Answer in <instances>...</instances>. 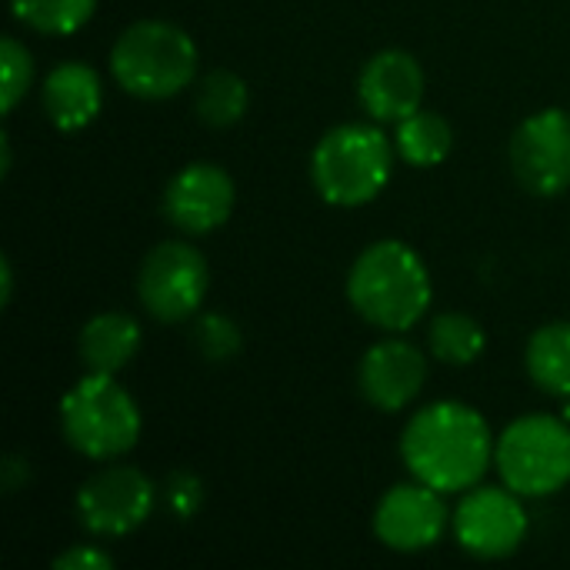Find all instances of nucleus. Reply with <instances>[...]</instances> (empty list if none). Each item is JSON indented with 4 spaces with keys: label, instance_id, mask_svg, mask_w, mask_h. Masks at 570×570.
I'll return each mask as SVG.
<instances>
[{
    "label": "nucleus",
    "instance_id": "f257e3e1",
    "mask_svg": "<svg viewBox=\"0 0 570 570\" xmlns=\"http://www.w3.org/2000/svg\"><path fill=\"white\" fill-rule=\"evenodd\" d=\"M494 444L481 411L461 401H434L407 421L401 461L414 481L441 494H464L494 464Z\"/></svg>",
    "mask_w": 570,
    "mask_h": 570
},
{
    "label": "nucleus",
    "instance_id": "f03ea898",
    "mask_svg": "<svg viewBox=\"0 0 570 570\" xmlns=\"http://www.w3.org/2000/svg\"><path fill=\"white\" fill-rule=\"evenodd\" d=\"M434 287L428 264L404 240H374L347 271V301L371 327L404 334L428 317Z\"/></svg>",
    "mask_w": 570,
    "mask_h": 570
},
{
    "label": "nucleus",
    "instance_id": "7ed1b4c3",
    "mask_svg": "<svg viewBox=\"0 0 570 570\" xmlns=\"http://www.w3.org/2000/svg\"><path fill=\"white\" fill-rule=\"evenodd\" d=\"M197 43L170 20H137L110 47V77L137 100H170L197 77Z\"/></svg>",
    "mask_w": 570,
    "mask_h": 570
},
{
    "label": "nucleus",
    "instance_id": "20e7f679",
    "mask_svg": "<svg viewBox=\"0 0 570 570\" xmlns=\"http://www.w3.org/2000/svg\"><path fill=\"white\" fill-rule=\"evenodd\" d=\"M397 147L374 124H341L311 154V184L331 207H364L391 180Z\"/></svg>",
    "mask_w": 570,
    "mask_h": 570
},
{
    "label": "nucleus",
    "instance_id": "39448f33",
    "mask_svg": "<svg viewBox=\"0 0 570 570\" xmlns=\"http://www.w3.org/2000/svg\"><path fill=\"white\" fill-rule=\"evenodd\" d=\"M60 431L77 454L117 461L140 441V407L114 374H87L60 401Z\"/></svg>",
    "mask_w": 570,
    "mask_h": 570
},
{
    "label": "nucleus",
    "instance_id": "423d86ee",
    "mask_svg": "<svg viewBox=\"0 0 570 570\" xmlns=\"http://www.w3.org/2000/svg\"><path fill=\"white\" fill-rule=\"evenodd\" d=\"M494 468L521 498H551L570 484V424L551 414H524L494 444Z\"/></svg>",
    "mask_w": 570,
    "mask_h": 570
},
{
    "label": "nucleus",
    "instance_id": "0eeeda50",
    "mask_svg": "<svg viewBox=\"0 0 570 570\" xmlns=\"http://www.w3.org/2000/svg\"><path fill=\"white\" fill-rule=\"evenodd\" d=\"M210 291L207 257L187 240H160L137 267V301L160 324H180L200 311Z\"/></svg>",
    "mask_w": 570,
    "mask_h": 570
},
{
    "label": "nucleus",
    "instance_id": "6e6552de",
    "mask_svg": "<svg viewBox=\"0 0 570 570\" xmlns=\"http://www.w3.org/2000/svg\"><path fill=\"white\" fill-rule=\"evenodd\" d=\"M77 521L94 538H127L147 524L157 508L154 481L134 464H110L87 478L77 491Z\"/></svg>",
    "mask_w": 570,
    "mask_h": 570
},
{
    "label": "nucleus",
    "instance_id": "1a4fd4ad",
    "mask_svg": "<svg viewBox=\"0 0 570 570\" xmlns=\"http://www.w3.org/2000/svg\"><path fill=\"white\" fill-rule=\"evenodd\" d=\"M451 524L461 551L478 561L511 558L528 538V511L511 488L474 484L464 491Z\"/></svg>",
    "mask_w": 570,
    "mask_h": 570
},
{
    "label": "nucleus",
    "instance_id": "9d476101",
    "mask_svg": "<svg viewBox=\"0 0 570 570\" xmlns=\"http://www.w3.org/2000/svg\"><path fill=\"white\" fill-rule=\"evenodd\" d=\"M518 184L534 197H558L570 187V114L548 107L531 114L508 144Z\"/></svg>",
    "mask_w": 570,
    "mask_h": 570
},
{
    "label": "nucleus",
    "instance_id": "9b49d317",
    "mask_svg": "<svg viewBox=\"0 0 570 570\" xmlns=\"http://www.w3.org/2000/svg\"><path fill=\"white\" fill-rule=\"evenodd\" d=\"M234 200H237V187L224 167L187 164L167 180L160 197V214L174 230L187 237H204L230 220Z\"/></svg>",
    "mask_w": 570,
    "mask_h": 570
},
{
    "label": "nucleus",
    "instance_id": "f8f14e48",
    "mask_svg": "<svg viewBox=\"0 0 570 570\" xmlns=\"http://www.w3.org/2000/svg\"><path fill=\"white\" fill-rule=\"evenodd\" d=\"M448 524L451 511L444 504V494L421 481L394 484L374 508V534L387 551L397 554L431 551L444 538Z\"/></svg>",
    "mask_w": 570,
    "mask_h": 570
},
{
    "label": "nucleus",
    "instance_id": "ddd939ff",
    "mask_svg": "<svg viewBox=\"0 0 570 570\" xmlns=\"http://www.w3.org/2000/svg\"><path fill=\"white\" fill-rule=\"evenodd\" d=\"M428 384V357L404 337H384L371 344L357 367L361 397L384 414H397L417 401Z\"/></svg>",
    "mask_w": 570,
    "mask_h": 570
},
{
    "label": "nucleus",
    "instance_id": "4468645a",
    "mask_svg": "<svg viewBox=\"0 0 570 570\" xmlns=\"http://www.w3.org/2000/svg\"><path fill=\"white\" fill-rule=\"evenodd\" d=\"M428 90L424 67L407 50H381L374 53L357 77V100L364 114L377 124H401L414 110H421Z\"/></svg>",
    "mask_w": 570,
    "mask_h": 570
},
{
    "label": "nucleus",
    "instance_id": "2eb2a0df",
    "mask_svg": "<svg viewBox=\"0 0 570 570\" xmlns=\"http://www.w3.org/2000/svg\"><path fill=\"white\" fill-rule=\"evenodd\" d=\"M40 104L57 130H83L97 120L104 107V80L83 60H67L43 77Z\"/></svg>",
    "mask_w": 570,
    "mask_h": 570
},
{
    "label": "nucleus",
    "instance_id": "dca6fc26",
    "mask_svg": "<svg viewBox=\"0 0 570 570\" xmlns=\"http://www.w3.org/2000/svg\"><path fill=\"white\" fill-rule=\"evenodd\" d=\"M140 351V324L130 314L107 311L83 324L77 337V354L87 374H117Z\"/></svg>",
    "mask_w": 570,
    "mask_h": 570
},
{
    "label": "nucleus",
    "instance_id": "f3484780",
    "mask_svg": "<svg viewBox=\"0 0 570 570\" xmlns=\"http://www.w3.org/2000/svg\"><path fill=\"white\" fill-rule=\"evenodd\" d=\"M528 377L551 397H570V321L544 324L524 347Z\"/></svg>",
    "mask_w": 570,
    "mask_h": 570
},
{
    "label": "nucleus",
    "instance_id": "a211bd4d",
    "mask_svg": "<svg viewBox=\"0 0 570 570\" xmlns=\"http://www.w3.org/2000/svg\"><path fill=\"white\" fill-rule=\"evenodd\" d=\"M397 157L411 167H438L454 150V127L434 110H414L401 124H394Z\"/></svg>",
    "mask_w": 570,
    "mask_h": 570
},
{
    "label": "nucleus",
    "instance_id": "6ab92c4d",
    "mask_svg": "<svg viewBox=\"0 0 570 570\" xmlns=\"http://www.w3.org/2000/svg\"><path fill=\"white\" fill-rule=\"evenodd\" d=\"M247 104H250V90H247V80L227 67H217L210 73L200 77L197 83V94H194V114L204 127H214V130H224V127H234L244 120L247 114Z\"/></svg>",
    "mask_w": 570,
    "mask_h": 570
},
{
    "label": "nucleus",
    "instance_id": "aec40b11",
    "mask_svg": "<svg viewBox=\"0 0 570 570\" xmlns=\"http://www.w3.org/2000/svg\"><path fill=\"white\" fill-rule=\"evenodd\" d=\"M484 327L461 311H444L428 324V351L431 357H438L441 364L451 367H468L484 354Z\"/></svg>",
    "mask_w": 570,
    "mask_h": 570
},
{
    "label": "nucleus",
    "instance_id": "412c9836",
    "mask_svg": "<svg viewBox=\"0 0 570 570\" xmlns=\"http://www.w3.org/2000/svg\"><path fill=\"white\" fill-rule=\"evenodd\" d=\"M13 17L47 37L77 33L97 10V0H10Z\"/></svg>",
    "mask_w": 570,
    "mask_h": 570
},
{
    "label": "nucleus",
    "instance_id": "4be33fe9",
    "mask_svg": "<svg viewBox=\"0 0 570 570\" xmlns=\"http://www.w3.org/2000/svg\"><path fill=\"white\" fill-rule=\"evenodd\" d=\"M194 347L204 361L210 364H227L240 354L244 347V334H240V324L230 321L227 314H204L197 324H194Z\"/></svg>",
    "mask_w": 570,
    "mask_h": 570
},
{
    "label": "nucleus",
    "instance_id": "5701e85b",
    "mask_svg": "<svg viewBox=\"0 0 570 570\" xmlns=\"http://www.w3.org/2000/svg\"><path fill=\"white\" fill-rule=\"evenodd\" d=\"M0 67H3L0 107H3V114H13L33 80V57H30L27 43H20L17 37H3L0 40Z\"/></svg>",
    "mask_w": 570,
    "mask_h": 570
},
{
    "label": "nucleus",
    "instance_id": "b1692460",
    "mask_svg": "<svg viewBox=\"0 0 570 570\" xmlns=\"http://www.w3.org/2000/svg\"><path fill=\"white\" fill-rule=\"evenodd\" d=\"M160 501L174 521H190L204 508V484L194 471H174L160 488Z\"/></svg>",
    "mask_w": 570,
    "mask_h": 570
},
{
    "label": "nucleus",
    "instance_id": "393cba45",
    "mask_svg": "<svg viewBox=\"0 0 570 570\" xmlns=\"http://www.w3.org/2000/svg\"><path fill=\"white\" fill-rule=\"evenodd\" d=\"M114 558L94 544H73L63 554L53 558V570H110Z\"/></svg>",
    "mask_w": 570,
    "mask_h": 570
},
{
    "label": "nucleus",
    "instance_id": "a878e982",
    "mask_svg": "<svg viewBox=\"0 0 570 570\" xmlns=\"http://www.w3.org/2000/svg\"><path fill=\"white\" fill-rule=\"evenodd\" d=\"M0 471H3V488H7V494L20 491V484H27V478H30V468H27L23 458H7Z\"/></svg>",
    "mask_w": 570,
    "mask_h": 570
},
{
    "label": "nucleus",
    "instance_id": "bb28decb",
    "mask_svg": "<svg viewBox=\"0 0 570 570\" xmlns=\"http://www.w3.org/2000/svg\"><path fill=\"white\" fill-rule=\"evenodd\" d=\"M10 297H13V264L3 254L0 257V307H10Z\"/></svg>",
    "mask_w": 570,
    "mask_h": 570
},
{
    "label": "nucleus",
    "instance_id": "cd10ccee",
    "mask_svg": "<svg viewBox=\"0 0 570 570\" xmlns=\"http://www.w3.org/2000/svg\"><path fill=\"white\" fill-rule=\"evenodd\" d=\"M0 154H3V160H0V174L7 177V174H10V137H7V134L0 137Z\"/></svg>",
    "mask_w": 570,
    "mask_h": 570
},
{
    "label": "nucleus",
    "instance_id": "c85d7f7f",
    "mask_svg": "<svg viewBox=\"0 0 570 570\" xmlns=\"http://www.w3.org/2000/svg\"><path fill=\"white\" fill-rule=\"evenodd\" d=\"M561 417L570 424V397H564V411H561Z\"/></svg>",
    "mask_w": 570,
    "mask_h": 570
}]
</instances>
